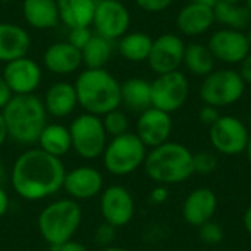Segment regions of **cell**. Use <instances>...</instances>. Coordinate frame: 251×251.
<instances>
[{"mask_svg":"<svg viewBox=\"0 0 251 251\" xmlns=\"http://www.w3.org/2000/svg\"><path fill=\"white\" fill-rule=\"evenodd\" d=\"M185 43L176 34H162L153 40L151 50L149 54L150 69L160 75L174 71H179L184 62Z\"/></svg>","mask_w":251,"mask_h":251,"instance_id":"obj_13","label":"cell"},{"mask_svg":"<svg viewBox=\"0 0 251 251\" xmlns=\"http://www.w3.org/2000/svg\"><path fill=\"white\" fill-rule=\"evenodd\" d=\"M1 76L10 87L13 96L34 94L43 79L41 66L31 57H19L4 63Z\"/></svg>","mask_w":251,"mask_h":251,"instance_id":"obj_15","label":"cell"},{"mask_svg":"<svg viewBox=\"0 0 251 251\" xmlns=\"http://www.w3.org/2000/svg\"><path fill=\"white\" fill-rule=\"evenodd\" d=\"M53 249L56 251H91L87 246H84V244H81L78 241H74V240L62 244L59 247H53Z\"/></svg>","mask_w":251,"mask_h":251,"instance_id":"obj_41","label":"cell"},{"mask_svg":"<svg viewBox=\"0 0 251 251\" xmlns=\"http://www.w3.org/2000/svg\"><path fill=\"white\" fill-rule=\"evenodd\" d=\"M115 235H116V228L112 226L110 224H106V222L99 225L96 232H94L96 243L101 247H109L113 243Z\"/></svg>","mask_w":251,"mask_h":251,"instance_id":"obj_35","label":"cell"},{"mask_svg":"<svg viewBox=\"0 0 251 251\" xmlns=\"http://www.w3.org/2000/svg\"><path fill=\"white\" fill-rule=\"evenodd\" d=\"M218 210V197L213 190L207 187H199L193 190L182 204V218L191 226H201L203 224L213 221Z\"/></svg>","mask_w":251,"mask_h":251,"instance_id":"obj_18","label":"cell"},{"mask_svg":"<svg viewBox=\"0 0 251 251\" xmlns=\"http://www.w3.org/2000/svg\"><path fill=\"white\" fill-rule=\"evenodd\" d=\"M121 103L132 112L151 107V82L144 78H129L121 84Z\"/></svg>","mask_w":251,"mask_h":251,"instance_id":"obj_25","label":"cell"},{"mask_svg":"<svg viewBox=\"0 0 251 251\" xmlns=\"http://www.w3.org/2000/svg\"><path fill=\"white\" fill-rule=\"evenodd\" d=\"M246 91V82L238 71L218 69L204 76L200 85V97L204 104L218 109L235 104Z\"/></svg>","mask_w":251,"mask_h":251,"instance_id":"obj_8","label":"cell"},{"mask_svg":"<svg viewBox=\"0 0 251 251\" xmlns=\"http://www.w3.org/2000/svg\"><path fill=\"white\" fill-rule=\"evenodd\" d=\"M215 62L210 49L206 44L201 43H190L185 44L184 51V62L188 72H191L196 76H207L210 72L215 71Z\"/></svg>","mask_w":251,"mask_h":251,"instance_id":"obj_29","label":"cell"},{"mask_svg":"<svg viewBox=\"0 0 251 251\" xmlns=\"http://www.w3.org/2000/svg\"><path fill=\"white\" fill-rule=\"evenodd\" d=\"M12 97H13V93L10 87L7 85L4 78L0 75V112L6 107V104L12 100Z\"/></svg>","mask_w":251,"mask_h":251,"instance_id":"obj_39","label":"cell"},{"mask_svg":"<svg viewBox=\"0 0 251 251\" xmlns=\"http://www.w3.org/2000/svg\"><path fill=\"white\" fill-rule=\"evenodd\" d=\"M100 213L106 224L122 228L135 215V201L131 191L124 185H110L100 194Z\"/></svg>","mask_w":251,"mask_h":251,"instance_id":"obj_12","label":"cell"},{"mask_svg":"<svg viewBox=\"0 0 251 251\" xmlns=\"http://www.w3.org/2000/svg\"><path fill=\"white\" fill-rule=\"evenodd\" d=\"M249 128H250V131H251V109H250V113H249Z\"/></svg>","mask_w":251,"mask_h":251,"instance_id":"obj_52","label":"cell"},{"mask_svg":"<svg viewBox=\"0 0 251 251\" xmlns=\"http://www.w3.org/2000/svg\"><path fill=\"white\" fill-rule=\"evenodd\" d=\"M43 104L46 107L47 115L63 119L72 115L78 106V97L75 85L66 81H59L51 84L43 99Z\"/></svg>","mask_w":251,"mask_h":251,"instance_id":"obj_21","label":"cell"},{"mask_svg":"<svg viewBox=\"0 0 251 251\" xmlns=\"http://www.w3.org/2000/svg\"><path fill=\"white\" fill-rule=\"evenodd\" d=\"M94 35L91 26H79V28H71L69 29V35L68 40L74 47H76L78 50H82L88 41L91 40V37Z\"/></svg>","mask_w":251,"mask_h":251,"instance_id":"obj_34","label":"cell"},{"mask_svg":"<svg viewBox=\"0 0 251 251\" xmlns=\"http://www.w3.org/2000/svg\"><path fill=\"white\" fill-rule=\"evenodd\" d=\"M113 41L94 34L88 44L81 50L82 63L87 69H104L113 54Z\"/></svg>","mask_w":251,"mask_h":251,"instance_id":"obj_30","label":"cell"},{"mask_svg":"<svg viewBox=\"0 0 251 251\" xmlns=\"http://www.w3.org/2000/svg\"><path fill=\"white\" fill-rule=\"evenodd\" d=\"M244 153L247 154V160H249V163H250V166H251V134H250V138H249L247 149H246V151H244Z\"/></svg>","mask_w":251,"mask_h":251,"instance_id":"obj_46","label":"cell"},{"mask_svg":"<svg viewBox=\"0 0 251 251\" xmlns=\"http://www.w3.org/2000/svg\"><path fill=\"white\" fill-rule=\"evenodd\" d=\"M213 12L215 21L224 25V28L243 31L244 28L249 26L251 21V12L243 3H228L219 0L213 6Z\"/></svg>","mask_w":251,"mask_h":251,"instance_id":"obj_28","label":"cell"},{"mask_svg":"<svg viewBox=\"0 0 251 251\" xmlns=\"http://www.w3.org/2000/svg\"><path fill=\"white\" fill-rule=\"evenodd\" d=\"M243 222H244V228H246V231L249 232L251 235V206L246 210V213H244V218H243Z\"/></svg>","mask_w":251,"mask_h":251,"instance_id":"obj_44","label":"cell"},{"mask_svg":"<svg viewBox=\"0 0 251 251\" xmlns=\"http://www.w3.org/2000/svg\"><path fill=\"white\" fill-rule=\"evenodd\" d=\"M7 210H9V196L4 191V188L0 185V218H3Z\"/></svg>","mask_w":251,"mask_h":251,"instance_id":"obj_42","label":"cell"},{"mask_svg":"<svg viewBox=\"0 0 251 251\" xmlns=\"http://www.w3.org/2000/svg\"><path fill=\"white\" fill-rule=\"evenodd\" d=\"M153 38L141 31L126 32L118 40V51L119 54L134 63L147 62L150 50H151Z\"/></svg>","mask_w":251,"mask_h":251,"instance_id":"obj_27","label":"cell"},{"mask_svg":"<svg viewBox=\"0 0 251 251\" xmlns=\"http://www.w3.org/2000/svg\"><path fill=\"white\" fill-rule=\"evenodd\" d=\"M169 199V191H168V187L166 185H157L151 190L150 193V200L154 203V204H162L165 203L166 200Z\"/></svg>","mask_w":251,"mask_h":251,"instance_id":"obj_38","label":"cell"},{"mask_svg":"<svg viewBox=\"0 0 251 251\" xmlns=\"http://www.w3.org/2000/svg\"><path fill=\"white\" fill-rule=\"evenodd\" d=\"M250 193H251V188H250Z\"/></svg>","mask_w":251,"mask_h":251,"instance_id":"obj_54","label":"cell"},{"mask_svg":"<svg viewBox=\"0 0 251 251\" xmlns=\"http://www.w3.org/2000/svg\"><path fill=\"white\" fill-rule=\"evenodd\" d=\"M190 94V82L181 71L160 74L151 82V106L166 113L179 110Z\"/></svg>","mask_w":251,"mask_h":251,"instance_id":"obj_10","label":"cell"},{"mask_svg":"<svg viewBox=\"0 0 251 251\" xmlns=\"http://www.w3.org/2000/svg\"><path fill=\"white\" fill-rule=\"evenodd\" d=\"M22 12L26 24L35 29H51L60 21L57 0H24Z\"/></svg>","mask_w":251,"mask_h":251,"instance_id":"obj_23","label":"cell"},{"mask_svg":"<svg viewBox=\"0 0 251 251\" xmlns=\"http://www.w3.org/2000/svg\"><path fill=\"white\" fill-rule=\"evenodd\" d=\"M44 68L56 75H69L76 72L82 63V53L69 41H56L50 44L43 54Z\"/></svg>","mask_w":251,"mask_h":251,"instance_id":"obj_19","label":"cell"},{"mask_svg":"<svg viewBox=\"0 0 251 251\" xmlns=\"http://www.w3.org/2000/svg\"><path fill=\"white\" fill-rule=\"evenodd\" d=\"M131 25V13L119 0H97L93 19L94 34L110 41L125 35Z\"/></svg>","mask_w":251,"mask_h":251,"instance_id":"obj_11","label":"cell"},{"mask_svg":"<svg viewBox=\"0 0 251 251\" xmlns=\"http://www.w3.org/2000/svg\"><path fill=\"white\" fill-rule=\"evenodd\" d=\"M97 0H57L59 19L69 29L91 26Z\"/></svg>","mask_w":251,"mask_h":251,"instance_id":"obj_24","label":"cell"},{"mask_svg":"<svg viewBox=\"0 0 251 251\" xmlns=\"http://www.w3.org/2000/svg\"><path fill=\"white\" fill-rule=\"evenodd\" d=\"M147 176L157 185H176L190 179L194 172V154L181 143L166 141L147 151L144 160Z\"/></svg>","mask_w":251,"mask_h":251,"instance_id":"obj_3","label":"cell"},{"mask_svg":"<svg viewBox=\"0 0 251 251\" xmlns=\"http://www.w3.org/2000/svg\"><path fill=\"white\" fill-rule=\"evenodd\" d=\"M37 144L43 151L60 159L62 156L68 154L72 149L69 128H66L62 124H47Z\"/></svg>","mask_w":251,"mask_h":251,"instance_id":"obj_26","label":"cell"},{"mask_svg":"<svg viewBox=\"0 0 251 251\" xmlns=\"http://www.w3.org/2000/svg\"><path fill=\"white\" fill-rule=\"evenodd\" d=\"M219 159L213 151H199L194 154V172L200 175H210L218 169Z\"/></svg>","mask_w":251,"mask_h":251,"instance_id":"obj_32","label":"cell"},{"mask_svg":"<svg viewBox=\"0 0 251 251\" xmlns=\"http://www.w3.org/2000/svg\"><path fill=\"white\" fill-rule=\"evenodd\" d=\"M100 251H129V250L122 249V247H112V246H109V247H103Z\"/></svg>","mask_w":251,"mask_h":251,"instance_id":"obj_47","label":"cell"},{"mask_svg":"<svg viewBox=\"0 0 251 251\" xmlns=\"http://www.w3.org/2000/svg\"><path fill=\"white\" fill-rule=\"evenodd\" d=\"M78 97V106L87 113L104 116L119 109L121 82L104 69H84L74 82Z\"/></svg>","mask_w":251,"mask_h":251,"instance_id":"obj_4","label":"cell"},{"mask_svg":"<svg viewBox=\"0 0 251 251\" xmlns=\"http://www.w3.org/2000/svg\"><path fill=\"white\" fill-rule=\"evenodd\" d=\"M172 128L174 124L171 113L151 106L140 113L135 125V135L147 149H154L169 141Z\"/></svg>","mask_w":251,"mask_h":251,"instance_id":"obj_16","label":"cell"},{"mask_svg":"<svg viewBox=\"0 0 251 251\" xmlns=\"http://www.w3.org/2000/svg\"><path fill=\"white\" fill-rule=\"evenodd\" d=\"M246 35H247V40H249V44H250V47H251V28L249 29V32H247Z\"/></svg>","mask_w":251,"mask_h":251,"instance_id":"obj_49","label":"cell"},{"mask_svg":"<svg viewBox=\"0 0 251 251\" xmlns=\"http://www.w3.org/2000/svg\"><path fill=\"white\" fill-rule=\"evenodd\" d=\"M66 169L59 157L40 147H29L18 156L12 168V188L24 200L40 201L63 188Z\"/></svg>","mask_w":251,"mask_h":251,"instance_id":"obj_1","label":"cell"},{"mask_svg":"<svg viewBox=\"0 0 251 251\" xmlns=\"http://www.w3.org/2000/svg\"><path fill=\"white\" fill-rule=\"evenodd\" d=\"M7 138L19 146L37 144L44 126L47 125V112L43 100L35 94L13 96L1 110Z\"/></svg>","mask_w":251,"mask_h":251,"instance_id":"obj_2","label":"cell"},{"mask_svg":"<svg viewBox=\"0 0 251 251\" xmlns=\"http://www.w3.org/2000/svg\"><path fill=\"white\" fill-rule=\"evenodd\" d=\"M191 1H194V3H201V4H206V6H215L219 0H191Z\"/></svg>","mask_w":251,"mask_h":251,"instance_id":"obj_45","label":"cell"},{"mask_svg":"<svg viewBox=\"0 0 251 251\" xmlns=\"http://www.w3.org/2000/svg\"><path fill=\"white\" fill-rule=\"evenodd\" d=\"M244 4H246V6L249 7V10L251 12V0H244Z\"/></svg>","mask_w":251,"mask_h":251,"instance_id":"obj_50","label":"cell"},{"mask_svg":"<svg viewBox=\"0 0 251 251\" xmlns=\"http://www.w3.org/2000/svg\"><path fill=\"white\" fill-rule=\"evenodd\" d=\"M207 47L216 60L229 65H240L251 51L246 32L231 28L215 31L209 38Z\"/></svg>","mask_w":251,"mask_h":251,"instance_id":"obj_14","label":"cell"},{"mask_svg":"<svg viewBox=\"0 0 251 251\" xmlns=\"http://www.w3.org/2000/svg\"><path fill=\"white\" fill-rule=\"evenodd\" d=\"M69 132L72 150L79 157L85 160L101 157L107 144V134L100 116L87 112L81 113L72 121Z\"/></svg>","mask_w":251,"mask_h":251,"instance_id":"obj_7","label":"cell"},{"mask_svg":"<svg viewBox=\"0 0 251 251\" xmlns=\"http://www.w3.org/2000/svg\"><path fill=\"white\" fill-rule=\"evenodd\" d=\"M31 37L28 31L16 24L0 22V62L7 63L28 56Z\"/></svg>","mask_w":251,"mask_h":251,"instance_id":"obj_22","label":"cell"},{"mask_svg":"<svg viewBox=\"0 0 251 251\" xmlns=\"http://www.w3.org/2000/svg\"><path fill=\"white\" fill-rule=\"evenodd\" d=\"M221 118V113H219V109L215 107V106H210V104H204L200 112H199V119L203 125H207L209 128Z\"/></svg>","mask_w":251,"mask_h":251,"instance_id":"obj_37","label":"cell"},{"mask_svg":"<svg viewBox=\"0 0 251 251\" xmlns=\"http://www.w3.org/2000/svg\"><path fill=\"white\" fill-rule=\"evenodd\" d=\"M212 6L190 1L176 15V26L187 37H199L207 32L215 24Z\"/></svg>","mask_w":251,"mask_h":251,"instance_id":"obj_20","label":"cell"},{"mask_svg":"<svg viewBox=\"0 0 251 251\" xmlns=\"http://www.w3.org/2000/svg\"><path fill=\"white\" fill-rule=\"evenodd\" d=\"M38 231L50 247H59L72 240L82 222V209L74 199L49 203L38 215Z\"/></svg>","mask_w":251,"mask_h":251,"instance_id":"obj_5","label":"cell"},{"mask_svg":"<svg viewBox=\"0 0 251 251\" xmlns=\"http://www.w3.org/2000/svg\"><path fill=\"white\" fill-rule=\"evenodd\" d=\"M9 1H12V0H0V3H9Z\"/></svg>","mask_w":251,"mask_h":251,"instance_id":"obj_53","label":"cell"},{"mask_svg":"<svg viewBox=\"0 0 251 251\" xmlns=\"http://www.w3.org/2000/svg\"><path fill=\"white\" fill-rule=\"evenodd\" d=\"M103 175L93 166H78L71 172H66L63 188L74 200H88L101 194Z\"/></svg>","mask_w":251,"mask_h":251,"instance_id":"obj_17","label":"cell"},{"mask_svg":"<svg viewBox=\"0 0 251 251\" xmlns=\"http://www.w3.org/2000/svg\"><path fill=\"white\" fill-rule=\"evenodd\" d=\"M7 140V131H6V125H4V119L3 115L0 112V149L4 144V141Z\"/></svg>","mask_w":251,"mask_h":251,"instance_id":"obj_43","label":"cell"},{"mask_svg":"<svg viewBox=\"0 0 251 251\" xmlns=\"http://www.w3.org/2000/svg\"><path fill=\"white\" fill-rule=\"evenodd\" d=\"M146 156L147 147L135 135V132L113 137L107 141L101 154L104 169L115 176H126L134 174L144 165Z\"/></svg>","mask_w":251,"mask_h":251,"instance_id":"obj_6","label":"cell"},{"mask_svg":"<svg viewBox=\"0 0 251 251\" xmlns=\"http://www.w3.org/2000/svg\"><path fill=\"white\" fill-rule=\"evenodd\" d=\"M3 179H4V166H3V163L0 162V185H1V182H3Z\"/></svg>","mask_w":251,"mask_h":251,"instance_id":"obj_48","label":"cell"},{"mask_svg":"<svg viewBox=\"0 0 251 251\" xmlns=\"http://www.w3.org/2000/svg\"><path fill=\"white\" fill-rule=\"evenodd\" d=\"M101 121H103V126L106 129L107 137L110 135L113 138V137H119V135L129 132V119L126 113L119 109H115L106 113L104 116H101Z\"/></svg>","mask_w":251,"mask_h":251,"instance_id":"obj_31","label":"cell"},{"mask_svg":"<svg viewBox=\"0 0 251 251\" xmlns=\"http://www.w3.org/2000/svg\"><path fill=\"white\" fill-rule=\"evenodd\" d=\"M135 3L144 12L159 13V12L166 10L174 3V0H135Z\"/></svg>","mask_w":251,"mask_h":251,"instance_id":"obj_36","label":"cell"},{"mask_svg":"<svg viewBox=\"0 0 251 251\" xmlns=\"http://www.w3.org/2000/svg\"><path fill=\"white\" fill-rule=\"evenodd\" d=\"M224 1H228V3H241L244 0H224Z\"/></svg>","mask_w":251,"mask_h":251,"instance_id":"obj_51","label":"cell"},{"mask_svg":"<svg viewBox=\"0 0 251 251\" xmlns=\"http://www.w3.org/2000/svg\"><path fill=\"white\" fill-rule=\"evenodd\" d=\"M0 22H1V21H0Z\"/></svg>","mask_w":251,"mask_h":251,"instance_id":"obj_55","label":"cell"},{"mask_svg":"<svg viewBox=\"0 0 251 251\" xmlns=\"http://www.w3.org/2000/svg\"><path fill=\"white\" fill-rule=\"evenodd\" d=\"M240 75L244 79L246 84H251V51L244 57V60L240 63Z\"/></svg>","mask_w":251,"mask_h":251,"instance_id":"obj_40","label":"cell"},{"mask_svg":"<svg viewBox=\"0 0 251 251\" xmlns=\"http://www.w3.org/2000/svg\"><path fill=\"white\" fill-rule=\"evenodd\" d=\"M199 237L207 246H218L224 241L225 232L221 224L209 221L201 226H199Z\"/></svg>","mask_w":251,"mask_h":251,"instance_id":"obj_33","label":"cell"},{"mask_svg":"<svg viewBox=\"0 0 251 251\" xmlns=\"http://www.w3.org/2000/svg\"><path fill=\"white\" fill-rule=\"evenodd\" d=\"M250 128L240 118L232 115H225L210 126L209 138L213 149L225 156H237L246 151Z\"/></svg>","mask_w":251,"mask_h":251,"instance_id":"obj_9","label":"cell"}]
</instances>
